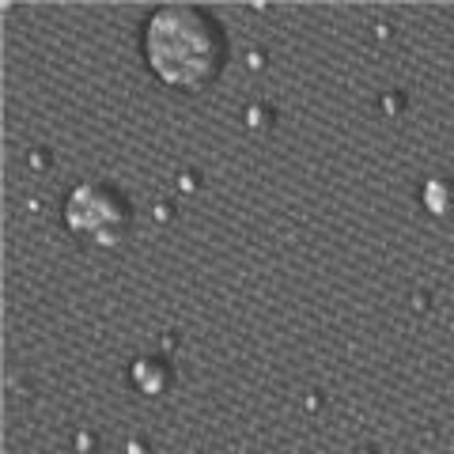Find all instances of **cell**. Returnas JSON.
Masks as SVG:
<instances>
[{
	"label": "cell",
	"mask_w": 454,
	"mask_h": 454,
	"mask_svg": "<svg viewBox=\"0 0 454 454\" xmlns=\"http://www.w3.org/2000/svg\"><path fill=\"white\" fill-rule=\"evenodd\" d=\"M140 53L163 88L197 95L220 80L227 65V35L205 8L167 4L140 27Z\"/></svg>",
	"instance_id": "1"
},
{
	"label": "cell",
	"mask_w": 454,
	"mask_h": 454,
	"mask_svg": "<svg viewBox=\"0 0 454 454\" xmlns=\"http://www.w3.org/2000/svg\"><path fill=\"white\" fill-rule=\"evenodd\" d=\"M129 223H133L129 201L106 182H83V186H76L65 197V227L88 247L114 250L118 243H125Z\"/></svg>",
	"instance_id": "2"
},
{
	"label": "cell",
	"mask_w": 454,
	"mask_h": 454,
	"mask_svg": "<svg viewBox=\"0 0 454 454\" xmlns=\"http://www.w3.org/2000/svg\"><path fill=\"white\" fill-rule=\"evenodd\" d=\"M133 382L145 394H160V390H167V382H170V367H163L160 360H140L133 367Z\"/></svg>",
	"instance_id": "3"
},
{
	"label": "cell",
	"mask_w": 454,
	"mask_h": 454,
	"mask_svg": "<svg viewBox=\"0 0 454 454\" xmlns=\"http://www.w3.org/2000/svg\"><path fill=\"white\" fill-rule=\"evenodd\" d=\"M450 182H428V190H424V205H428L435 216H447V212L454 208V197H447Z\"/></svg>",
	"instance_id": "4"
}]
</instances>
